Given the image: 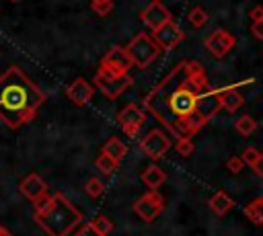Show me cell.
Returning <instances> with one entry per match:
<instances>
[{
  "mask_svg": "<svg viewBox=\"0 0 263 236\" xmlns=\"http://www.w3.org/2000/svg\"><path fill=\"white\" fill-rule=\"evenodd\" d=\"M205 88V68L195 60H181L142 103L168 135L191 137L203 127L197 119V99Z\"/></svg>",
  "mask_w": 263,
  "mask_h": 236,
  "instance_id": "cell-1",
  "label": "cell"
},
{
  "mask_svg": "<svg viewBox=\"0 0 263 236\" xmlns=\"http://www.w3.org/2000/svg\"><path fill=\"white\" fill-rule=\"evenodd\" d=\"M45 103V92L18 68L10 66L0 76V121L12 129L31 123L39 107Z\"/></svg>",
  "mask_w": 263,
  "mask_h": 236,
  "instance_id": "cell-2",
  "label": "cell"
},
{
  "mask_svg": "<svg viewBox=\"0 0 263 236\" xmlns=\"http://www.w3.org/2000/svg\"><path fill=\"white\" fill-rule=\"evenodd\" d=\"M37 226L49 236H68L82 224V213L78 207L62 193L45 195L33 203Z\"/></svg>",
  "mask_w": 263,
  "mask_h": 236,
  "instance_id": "cell-3",
  "label": "cell"
},
{
  "mask_svg": "<svg viewBox=\"0 0 263 236\" xmlns=\"http://www.w3.org/2000/svg\"><path fill=\"white\" fill-rule=\"evenodd\" d=\"M125 51H127V57H129L132 66H136L138 70H146L160 55L158 45L152 41V37L146 31H140L136 37H132Z\"/></svg>",
  "mask_w": 263,
  "mask_h": 236,
  "instance_id": "cell-4",
  "label": "cell"
},
{
  "mask_svg": "<svg viewBox=\"0 0 263 236\" xmlns=\"http://www.w3.org/2000/svg\"><path fill=\"white\" fill-rule=\"evenodd\" d=\"M132 82H134V78H132L129 74H117V72L99 68L97 74H95L92 86L99 88L107 99L115 101V99H119V96L132 86Z\"/></svg>",
  "mask_w": 263,
  "mask_h": 236,
  "instance_id": "cell-5",
  "label": "cell"
},
{
  "mask_svg": "<svg viewBox=\"0 0 263 236\" xmlns=\"http://www.w3.org/2000/svg\"><path fill=\"white\" fill-rule=\"evenodd\" d=\"M164 209V197L158 193V189L156 191H146L144 195H140L136 201H134V213L142 220V222H154L158 215H160V211Z\"/></svg>",
  "mask_w": 263,
  "mask_h": 236,
  "instance_id": "cell-6",
  "label": "cell"
},
{
  "mask_svg": "<svg viewBox=\"0 0 263 236\" xmlns=\"http://www.w3.org/2000/svg\"><path fill=\"white\" fill-rule=\"evenodd\" d=\"M173 142L171 135L164 129H150L142 140H140V150L144 156L152 158V160H160L168 150H171Z\"/></svg>",
  "mask_w": 263,
  "mask_h": 236,
  "instance_id": "cell-7",
  "label": "cell"
},
{
  "mask_svg": "<svg viewBox=\"0 0 263 236\" xmlns=\"http://www.w3.org/2000/svg\"><path fill=\"white\" fill-rule=\"evenodd\" d=\"M203 47L218 60L226 57L236 47V37L226 29H216L203 39Z\"/></svg>",
  "mask_w": 263,
  "mask_h": 236,
  "instance_id": "cell-8",
  "label": "cell"
},
{
  "mask_svg": "<svg viewBox=\"0 0 263 236\" xmlns=\"http://www.w3.org/2000/svg\"><path fill=\"white\" fill-rule=\"evenodd\" d=\"M117 123H119V127H121V131H123L125 135L134 137V135H138L140 127L146 123V111H144L142 107L129 103V105H125V107L117 113Z\"/></svg>",
  "mask_w": 263,
  "mask_h": 236,
  "instance_id": "cell-9",
  "label": "cell"
},
{
  "mask_svg": "<svg viewBox=\"0 0 263 236\" xmlns=\"http://www.w3.org/2000/svg\"><path fill=\"white\" fill-rule=\"evenodd\" d=\"M152 41L158 45V49L162 51H168V49H175L183 39H185V31L175 23V21H168L164 23L162 27H158L156 31L150 33Z\"/></svg>",
  "mask_w": 263,
  "mask_h": 236,
  "instance_id": "cell-10",
  "label": "cell"
},
{
  "mask_svg": "<svg viewBox=\"0 0 263 236\" xmlns=\"http://www.w3.org/2000/svg\"><path fill=\"white\" fill-rule=\"evenodd\" d=\"M99 68H105V70H111V72H117V74H129L132 62H129V57H127L125 47L113 45V47L103 55Z\"/></svg>",
  "mask_w": 263,
  "mask_h": 236,
  "instance_id": "cell-11",
  "label": "cell"
},
{
  "mask_svg": "<svg viewBox=\"0 0 263 236\" xmlns=\"http://www.w3.org/2000/svg\"><path fill=\"white\" fill-rule=\"evenodd\" d=\"M140 21H142L150 31H156V29L162 27L164 23L173 21V14H171V10H168L164 4L152 2V4H148V6L140 12Z\"/></svg>",
  "mask_w": 263,
  "mask_h": 236,
  "instance_id": "cell-12",
  "label": "cell"
},
{
  "mask_svg": "<svg viewBox=\"0 0 263 236\" xmlns=\"http://www.w3.org/2000/svg\"><path fill=\"white\" fill-rule=\"evenodd\" d=\"M18 191H21L23 197H27L31 203H35V201H39L41 197L47 195V185H45V181H43L37 172H29V174L21 181Z\"/></svg>",
  "mask_w": 263,
  "mask_h": 236,
  "instance_id": "cell-13",
  "label": "cell"
},
{
  "mask_svg": "<svg viewBox=\"0 0 263 236\" xmlns=\"http://www.w3.org/2000/svg\"><path fill=\"white\" fill-rule=\"evenodd\" d=\"M92 94H95V86H92L88 80H84L82 76L76 78V80L66 88V96H68L74 105H78V107L86 105V103L92 99Z\"/></svg>",
  "mask_w": 263,
  "mask_h": 236,
  "instance_id": "cell-14",
  "label": "cell"
},
{
  "mask_svg": "<svg viewBox=\"0 0 263 236\" xmlns=\"http://www.w3.org/2000/svg\"><path fill=\"white\" fill-rule=\"evenodd\" d=\"M218 94H220V105L222 109H226L228 113H236L242 105H245V99L240 92H236L234 86H224V88H218Z\"/></svg>",
  "mask_w": 263,
  "mask_h": 236,
  "instance_id": "cell-15",
  "label": "cell"
},
{
  "mask_svg": "<svg viewBox=\"0 0 263 236\" xmlns=\"http://www.w3.org/2000/svg\"><path fill=\"white\" fill-rule=\"evenodd\" d=\"M208 205H210V209H212L214 215L222 218V215H226V213L234 207V201H232V197H230L226 191H216V193L210 197Z\"/></svg>",
  "mask_w": 263,
  "mask_h": 236,
  "instance_id": "cell-16",
  "label": "cell"
},
{
  "mask_svg": "<svg viewBox=\"0 0 263 236\" xmlns=\"http://www.w3.org/2000/svg\"><path fill=\"white\" fill-rule=\"evenodd\" d=\"M140 179H142V183H144L150 191H156L160 185H164V181H166V172H164L160 166L150 164V166H146V168L142 170Z\"/></svg>",
  "mask_w": 263,
  "mask_h": 236,
  "instance_id": "cell-17",
  "label": "cell"
},
{
  "mask_svg": "<svg viewBox=\"0 0 263 236\" xmlns=\"http://www.w3.org/2000/svg\"><path fill=\"white\" fill-rule=\"evenodd\" d=\"M101 152L103 154H107L109 158H113L115 162H121L123 158H125V154H127V146L119 140V137H109L105 144H103V148H101Z\"/></svg>",
  "mask_w": 263,
  "mask_h": 236,
  "instance_id": "cell-18",
  "label": "cell"
},
{
  "mask_svg": "<svg viewBox=\"0 0 263 236\" xmlns=\"http://www.w3.org/2000/svg\"><path fill=\"white\" fill-rule=\"evenodd\" d=\"M240 160L245 162V164H249L253 170H255V174L257 176H263V154L257 150V148H253V146H249V148H245L242 150V154H240Z\"/></svg>",
  "mask_w": 263,
  "mask_h": 236,
  "instance_id": "cell-19",
  "label": "cell"
},
{
  "mask_svg": "<svg viewBox=\"0 0 263 236\" xmlns=\"http://www.w3.org/2000/svg\"><path fill=\"white\" fill-rule=\"evenodd\" d=\"M245 215L255 226H261L263 224V197H255L251 203H247L245 205Z\"/></svg>",
  "mask_w": 263,
  "mask_h": 236,
  "instance_id": "cell-20",
  "label": "cell"
},
{
  "mask_svg": "<svg viewBox=\"0 0 263 236\" xmlns=\"http://www.w3.org/2000/svg\"><path fill=\"white\" fill-rule=\"evenodd\" d=\"M234 129H236L238 135L249 137V135L257 129V121H255L251 115H240V117L236 119V123H234Z\"/></svg>",
  "mask_w": 263,
  "mask_h": 236,
  "instance_id": "cell-21",
  "label": "cell"
},
{
  "mask_svg": "<svg viewBox=\"0 0 263 236\" xmlns=\"http://www.w3.org/2000/svg\"><path fill=\"white\" fill-rule=\"evenodd\" d=\"M88 226H90V230H95L97 234H101V236H107V234H111V230H113V222L107 218V215H97V218H92L90 222H86Z\"/></svg>",
  "mask_w": 263,
  "mask_h": 236,
  "instance_id": "cell-22",
  "label": "cell"
},
{
  "mask_svg": "<svg viewBox=\"0 0 263 236\" xmlns=\"http://www.w3.org/2000/svg\"><path fill=\"white\" fill-rule=\"evenodd\" d=\"M95 166L99 168V172H103V174H113L117 168H119V162H115L113 158H109L107 154H99L97 158H95Z\"/></svg>",
  "mask_w": 263,
  "mask_h": 236,
  "instance_id": "cell-23",
  "label": "cell"
},
{
  "mask_svg": "<svg viewBox=\"0 0 263 236\" xmlns=\"http://www.w3.org/2000/svg\"><path fill=\"white\" fill-rule=\"evenodd\" d=\"M187 21H189V25H191L193 29H201V27L208 23V12H205V8L193 6V8L187 12Z\"/></svg>",
  "mask_w": 263,
  "mask_h": 236,
  "instance_id": "cell-24",
  "label": "cell"
},
{
  "mask_svg": "<svg viewBox=\"0 0 263 236\" xmlns=\"http://www.w3.org/2000/svg\"><path fill=\"white\" fill-rule=\"evenodd\" d=\"M84 191H86L88 197L97 199V197H101L105 193V185H103V181L99 176H88L86 183H84Z\"/></svg>",
  "mask_w": 263,
  "mask_h": 236,
  "instance_id": "cell-25",
  "label": "cell"
},
{
  "mask_svg": "<svg viewBox=\"0 0 263 236\" xmlns=\"http://www.w3.org/2000/svg\"><path fill=\"white\" fill-rule=\"evenodd\" d=\"M113 6H115L113 0H90V8H92V12L99 14V16H107V14H111Z\"/></svg>",
  "mask_w": 263,
  "mask_h": 236,
  "instance_id": "cell-26",
  "label": "cell"
},
{
  "mask_svg": "<svg viewBox=\"0 0 263 236\" xmlns=\"http://www.w3.org/2000/svg\"><path fill=\"white\" fill-rule=\"evenodd\" d=\"M175 150H177V154L179 156H191L193 154V142H191V137H179L177 140V144H175Z\"/></svg>",
  "mask_w": 263,
  "mask_h": 236,
  "instance_id": "cell-27",
  "label": "cell"
},
{
  "mask_svg": "<svg viewBox=\"0 0 263 236\" xmlns=\"http://www.w3.org/2000/svg\"><path fill=\"white\" fill-rule=\"evenodd\" d=\"M226 168H228V172L238 174V172L245 168V162L240 160V156H230V158L226 160Z\"/></svg>",
  "mask_w": 263,
  "mask_h": 236,
  "instance_id": "cell-28",
  "label": "cell"
},
{
  "mask_svg": "<svg viewBox=\"0 0 263 236\" xmlns=\"http://www.w3.org/2000/svg\"><path fill=\"white\" fill-rule=\"evenodd\" d=\"M251 33H253V37L257 41H261L263 39V21H255L253 27H251Z\"/></svg>",
  "mask_w": 263,
  "mask_h": 236,
  "instance_id": "cell-29",
  "label": "cell"
},
{
  "mask_svg": "<svg viewBox=\"0 0 263 236\" xmlns=\"http://www.w3.org/2000/svg\"><path fill=\"white\" fill-rule=\"evenodd\" d=\"M74 236H101V234H97L95 230H90V226H88V224H82V226H80V230H78Z\"/></svg>",
  "mask_w": 263,
  "mask_h": 236,
  "instance_id": "cell-30",
  "label": "cell"
},
{
  "mask_svg": "<svg viewBox=\"0 0 263 236\" xmlns=\"http://www.w3.org/2000/svg\"><path fill=\"white\" fill-rule=\"evenodd\" d=\"M249 16H251L253 23H255V21H263V6H255V8H251Z\"/></svg>",
  "mask_w": 263,
  "mask_h": 236,
  "instance_id": "cell-31",
  "label": "cell"
},
{
  "mask_svg": "<svg viewBox=\"0 0 263 236\" xmlns=\"http://www.w3.org/2000/svg\"><path fill=\"white\" fill-rule=\"evenodd\" d=\"M0 236H12V234H10L6 228H2V226H0Z\"/></svg>",
  "mask_w": 263,
  "mask_h": 236,
  "instance_id": "cell-32",
  "label": "cell"
},
{
  "mask_svg": "<svg viewBox=\"0 0 263 236\" xmlns=\"http://www.w3.org/2000/svg\"><path fill=\"white\" fill-rule=\"evenodd\" d=\"M152 2H160V0H152Z\"/></svg>",
  "mask_w": 263,
  "mask_h": 236,
  "instance_id": "cell-33",
  "label": "cell"
},
{
  "mask_svg": "<svg viewBox=\"0 0 263 236\" xmlns=\"http://www.w3.org/2000/svg\"><path fill=\"white\" fill-rule=\"evenodd\" d=\"M12 2H16V0H12Z\"/></svg>",
  "mask_w": 263,
  "mask_h": 236,
  "instance_id": "cell-34",
  "label": "cell"
}]
</instances>
